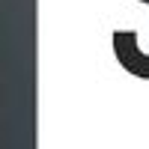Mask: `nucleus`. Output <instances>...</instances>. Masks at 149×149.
Returning a JSON list of instances; mask_svg holds the SVG:
<instances>
[{
	"label": "nucleus",
	"mask_w": 149,
	"mask_h": 149,
	"mask_svg": "<svg viewBox=\"0 0 149 149\" xmlns=\"http://www.w3.org/2000/svg\"><path fill=\"white\" fill-rule=\"evenodd\" d=\"M143 3H149V0H143ZM113 51L119 57V63L125 66L131 74L149 78V54H143L137 48V36H134V33H128V30L113 33Z\"/></svg>",
	"instance_id": "nucleus-1"
}]
</instances>
